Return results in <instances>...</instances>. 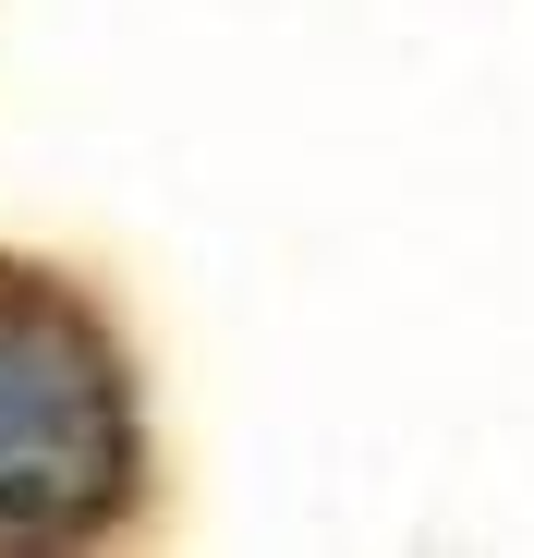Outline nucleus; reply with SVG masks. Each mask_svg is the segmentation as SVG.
<instances>
[{
    "mask_svg": "<svg viewBox=\"0 0 534 558\" xmlns=\"http://www.w3.org/2000/svg\"><path fill=\"white\" fill-rule=\"evenodd\" d=\"M146 510L134 352L49 255H0V558L98 546Z\"/></svg>",
    "mask_w": 534,
    "mask_h": 558,
    "instance_id": "obj_1",
    "label": "nucleus"
}]
</instances>
